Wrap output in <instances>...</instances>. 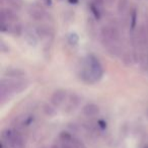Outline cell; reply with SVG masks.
Here are the masks:
<instances>
[{"mask_svg":"<svg viewBox=\"0 0 148 148\" xmlns=\"http://www.w3.org/2000/svg\"><path fill=\"white\" fill-rule=\"evenodd\" d=\"M87 69L90 71L95 81L99 79L101 77V75H103V66L99 63V59L93 55L88 56V60H87Z\"/></svg>","mask_w":148,"mask_h":148,"instance_id":"cell-1","label":"cell"},{"mask_svg":"<svg viewBox=\"0 0 148 148\" xmlns=\"http://www.w3.org/2000/svg\"><path fill=\"white\" fill-rule=\"evenodd\" d=\"M66 97H67V92H66L65 89L63 88H58L52 93L51 97V103L54 107H60L61 105H63L66 101Z\"/></svg>","mask_w":148,"mask_h":148,"instance_id":"cell-2","label":"cell"},{"mask_svg":"<svg viewBox=\"0 0 148 148\" xmlns=\"http://www.w3.org/2000/svg\"><path fill=\"white\" fill-rule=\"evenodd\" d=\"M82 113L85 117L88 118H92V117H97L99 114V107L95 103H87L83 107L82 109Z\"/></svg>","mask_w":148,"mask_h":148,"instance_id":"cell-3","label":"cell"},{"mask_svg":"<svg viewBox=\"0 0 148 148\" xmlns=\"http://www.w3.org/2000/svg\"><path fill=\"white\" fill-rule=\"evenodd\" d=\"M25 74V71H23L19 68H11V69H7L5 71V75L10 77H21Z\"/></svg>","mask_w":148,"mask_h":148,"instance_id":"cell-4","label":"cell"},{"mask_svg":"<svg viewBox=\"0 0 148 148\" xmlns=\"http://www.w3.org/2000/svg\"><path fill=\"white\" fill-rule=\"evenodd\" d=\"M25 41L29 43V45H31V46L37 45L38 40H37V37H36V34L33 33V31H25Z\"/></svg>","mask_w":148,"mask_h":148,"instance_id":"cell-5","label":"cell"},{"mask_svg":"<svg viewBox=\"0 0 148 148\" xmlns=\"http://www.w3.org/2000/svg\"><path fill=\"white\" fill-rule=\"evenodd\" d=\"M128 9V0H119L118 2V11L120 14H124Z\"/></svg>","mask_w":148,"mask_h":148,"instance_id":"cell-6","label":"cell"},{"mask_svg":"<svg viewBox=\"0 0 148 148\" xmlns=\"http://www.w3.org/2000/svg\"><path fill=\"white\" fill-rule=\"evenodd\" d=\"M31 14H32V16L36 19L43 18V11L40 10V9H33V10L31 11Z\"/></svg>","mask_w":148,"mask_h":148,"instance_id":"cell-7","label":"cell"},{"mask_svg":"<svg viewBox=\"0 0 148 148\" xmlns=\"http://www.w3.org/2000/svg\"><path fill=\"white\" fill-rule=\"evenodd\" d=\"M44 112L46 113V115H48L49 117H51V116H53L54 114H55V109H54L52 106H49V105H46L45 107H44Z\"/></svg>","mask_w":148,"mask_h":148,"instance_id":"cell-8","label":"cell"},{"mask_svg":"<svg viewBox=\"0 0 148 148\" xmlns=\"http://www.w3.org/2000/svg\"><path fill=\"white\" fill-rule=\"evenodd\" d=\"M68 42H69L71 45H76L78 43V37H77L75 34H70L68 36Z\"/></svg>","mask_w":148,"mask_h":148,"instance_id":"cell-9","label":"cell"},{"mask_svg":"<svg viewBox=\"0 0 148 148\" xmlns=\"http://www.w3.org/2000/svg\"><path fill=\"white\" fill-rule=\"evenodd\" d=\"M61 148H76V146L72 144L70 141H63L61 144Z\"/></svg>","mask_w":148,"mask_h":148,"instance_id":"cell-10","label":"cell"},{"mask_svg":"<svg viewBox=\"0 0 148 148\" xmlns=\"http://www.w3.org/2000/svg\"><path fill=\"white\" fill-rule=\"evenodd\" d=\"M136 13L133 12V14H132V27H135V23H136Z\"/></svg>","mask_w":148,"mask_h":148,"instance_id":"cell-11","label":"cell"},{"mask_svg":"<svg viewBox=\"0 0 148 148\" xmlns=\"http://www.w3.org/2000/svg\"><path fill=\"white\" fill-rule=\"evenodd\" d=\"M50 148H61V146H58L57 144H54V145H52Z\"/></svg>","mask_w":148,"mask_h":148,"instance_id":"cell-12","label":"cell"}]
</instances>
